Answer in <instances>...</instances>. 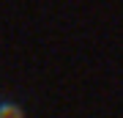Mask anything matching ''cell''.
<instances>
[{
  "instance_id": "cell-1",
  "label": "cell",
  "mask_w": 123,
  "mask_h": 118,
  "mask_svg": "<svg viewBox=\"0 0 123 118\" xmlns=\"http://www.w3.org/2000/svg\"><path fill=\"white\" fill-rule=\"evenodd\" d=\"M0 118H22V113L14 104H0Z\"/></svg>"
}]
</instances>
